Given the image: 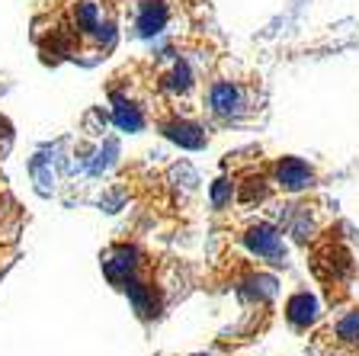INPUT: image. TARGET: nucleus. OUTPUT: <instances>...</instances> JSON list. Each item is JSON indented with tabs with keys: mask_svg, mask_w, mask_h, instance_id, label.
Returning a JSON list of instances; mask_svg holds the SVG:
<instances>
[{
	"mask_svg": "<svg viewBox=\"0 0 359 356\" xmlns=\"http://www.w3.org/2000/svg\"><path fill=\"white\" fill-rule=\"evenodd\" d=\"M247 247H250L257 257L276 260V263H279V257H285L283 237H279L276 228H269V225H254V228L247 231Z\"/></svg>",
	"mask_w": 359,
	"mask_h": 356,
	"instance_id": "obj_1",
	"label": "nucleus"
},
{
	"mask_svg": "<svg viewBox=\"0 0 359 356\" xmlns=\"http://www.w3.org/2000/svg\"><path fill=\"white\" fill-rule=\"evenodd\" d=\"M276 180H279V186H283V190L299 193V190L311 186L314 173H311V167H308L305 161H299V157H283V161L276 164Z\"/></svg>",
	"mask_w": 359,
	"mask_h": 356,
	"instance_id": "obj_2",
	"label": "nucleus"
},
{
	"mask_svg": "<svg viewBox=\"0 0 359 356\" xmlns=\"http://www.w3.org/2000/svg\"><path fill=\"white\" fill-rule=\"evenodd\" d=\"M209 106L215 116H234V112H241V106H244V97H241V90L234 87V84L218 81V84H212Z\"/></svg>",
	"mask_w": 359,
	"mask_h": 356,
	"instance_id": "obj_3",
	"label": "nucleus"
},
{
	"mask_svg": "<svg viewBox=\"0 0 359 356\" xmlns=\"http://www.w3.org/2000/svg\"><path fill=\"white\" fill-rule=\"evenodd\" d=\"M285 318H289L292 327L305 331V327L318 318V302H314V296H308V292H295V296L285 302Z\"/></svg>",
	"mask_w": 359,
	"mask_h": 356,
	"instance_id": "obj_4",
	"label": "nucleus"
},
{
	"mask_svg": "<svg viewBox=\"0 0 359 356\" xmlns=\"http://www.w3.org/2000/svg\"><path fill=\"white\" fill-rule=\"evenodd\" d=\"M164 132L170 135L173 141H180L183 148H202V145H205V132L189 126V122H170V126H164Z\"/></svg>",
	"mask_w": 359,
	"mask_h": 356,
	"instance_id": "obj_5",
	"label": "nucleus"
},
{
	"mask_svg": "<svg viewBox=\"0 0 359 356\" xmlns=\"http://www.w3.org/2000/svg\"><path fill=\"white\" fill-rule=\"evenodd\" d=\"M164 20H167V10L161 7V4H157V7H144L142 20H138V29H142L144 36H151V32H157L164 26Z\"/></svg>",
	"mask_w": 359,
	"mask_h": 356,
	"instance_id": "obj_6",
	"label": "nucleus"
},
{
	"mask_svg": "<svg viewBox=\"0 0 359 356\" xmlns=\"http://www.w3.org/2000/svg\"><path fill=\"white\" fill-rule=\"evenodd\" d=\"M337 334H340V341H359V312L346 315V318L337 324Z\"/></svg>",
	"mask_w": 359,
	"mask_h": 356,
	"instance_id": "obj_7",
	"label": "nucleus"
},
{
	"mask_svg": "<svg viewBox=\"0 0 359 356\" xmlns=\"http://www.w3.org/2000/svg\"><path fill=\"white\" fill-rule=\"evenodd\" d=\"M231 196H234V186L228 183V180H218V183L212 186V199H215V206H224Z\"/></svg>",
	"mask_w": 359,
	"mask_h": 356,
	"instance_id": "obj_8",
	"label": "nucleus"
}]
</instances>
